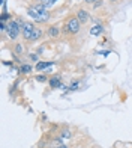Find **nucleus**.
<instances>
[{"mask_svg": "<svg viewBox=\"0 0 132 148\" xmlns=\"http://www.w3.org/2000/svg\"><path fill=\"white\" fill-rule=\"evenodd\" d=\"M20 29H21V26H20L18 21H9L6 24V32H8L11 39H15L20 35Z\"/></svg>", "mask_w": 132, "mask_h": 148, "instance_id": "obj_2", "label": "nucleus"}, {"mask_svg": "<svg viewBox=\"0 0 132 148\" xmlns=\"http://www.w3.org/2000/svg\"><path fill=\"white\" fill-rule=\"evenodd\" d=\"M36 80L38 82H45V80H47V76H38Z\"/></svg>", "mask_w": 132, "mask_h": 148, "instance_id": "obj_15", "label": "nucleus"}, {"mask_svg": "<svg viewBox=\"0 0 132 148\" xmlns=\"http://www.w3.org/2000/svg\"><path fill=\"white\" fill-rule=\"evenodd\" d=\"M0 29H2V30H6V24H5L3 21H0Z\"/></svg>", "mask_w": 132, "mask_h": 148, "instance_id": "obj_16", "label": "nucleus"}, {"mask_svg": "<svg viewBox=\"0 0 132 148\" xmlns=\"http://www.w3.org/2000/svg\"><path fill=\"white\" fill-rule=\"evenodd\" d=\"M62 138H71V132H69V130H65V132L62 133Z\"/></svg>", "mask_w": 132, "mask_h": 148, "instance_id": "obj_14", "label": "nucleus"}, {"mask_svg": "<svg viewBox=\"0 0 132 148\" xmlns=\"http://www.w3.org/2000/svg\"><path fill=\"white\" fill-rule=\"evenodd\" d=\"M77 86H78V82H75V83H72V86H71V89H75Z\"/></svg>", "mask_w": 132, "mask_h": 148, "instance_id": "obj_17", "label": "nucleus"}, {"mask_svg": "<svg viewBox=\"0 0 132 148\" xmlns=\"http://www.w3.org/2000/svg\"><path fill=\"white\" fill-rule=\"evenodd\" d=\"M50 65H53V62H39V64L36 65V70H38V71H41V70L47 68V66H50Z\"/></svg>", "mask_w": 132, "mask_h": 148, "instance_id": "obj_10", "label": "nucleus"}, {"mask_svg": "<svg viewBox=\"0 0 132 148\" xmlns=\"http://www.w3.org/2000/svg\"><path fill=\"white\" fill-rule=\"evenodd\" d=\"M50 86H51V88H59V86H62V83H60V77H59V76L51 77V79H50Z\"/></svg>", "mask_w": 132, "mask_h": 148, "instance_id": "obj_6", "label": "nucleus"}, {"mask_svg": "<svg viewBox=\"0 0 132 148\" xmlns=\"http://www.w3.org/2000/svg\"><path fill=\"white\" fill-rule=\"evenodd\" d=\"M110 2H116V0H110Z\"/></svg>", "mask_w": 132, "mask_h": 148, "instance_id": "obj_22", "label": "nucleus"}, {"mask_svg": "<svg viewBox=\"0 0 132 148\" xmlns=\"http://www.w3.org/2000/svg\"><path fill=\"white\" fill-rule=\"evenodd\" d=\"M41 35H42V32L39 30L38 27H35V30H33V33H32V38H30V41H36V39H39V38H41Z\"/></svg>", "mask_w": 132, "mask_h": 148, "instance_id": "obj_9", "label": "nucleus"}, {"mask_svg": "<svg viewBox=\"0 0 132 148\" xmlns=\"http://www.w3.org/2000/svg\"><path fill=\"white\" fill-rule=\"evenodd\" d=\"M30 58H32V60H36V59H38V56H36V55H32Z\"/></svg>", "mask_w": 132, "mask_h": 148, "instance_id": "obj_19", "label": "nucleus"}, {"mask_svg": "<svg viewBox=\"0 0 132 148\" xmlns=\"http://www.w3.org/2000/svg\"><path fill=\"white\" fill-rule=\"evenodd\" d=\"M77 18L80 20V23H86L89 20V14H87V11H84V9H80L77 12Z\"/></svg>", "mask_w": 132, "mask_h": 148, "instance_id": "obj_5", "label": "nucleus"}, {"mask_svg": "<svg viewBox=\"0 0 132 148\" xmlns=\"http://www.w3.org/2000/svg\"><path fill=\"white\" fill-rule=\"evenodd\" d=\"M56 148H68L66 145H59V147H56Z\"/></svg>", "mask_w": 132, "mask_h": 148, "instance_id": "obj_21", "label": "nucleus"}, {"mask_svg": "<svg viewBox=\"0 0 132 148\" xmlns=\"http://www.w3.org/2000/svg\"><path fill=\"white\" fill-rule=\"evenodd\" d=\"M57 2V0H41V3L45 6V8H50V6H53Z\"/></svg>", "mask_w": 132, "mask_h": 148, "instance_id": "obj_11", "label": "nucleus"}, {"mask_svg": "<svg viewBox=\"0 0 132 148\" xmlns=\"http://www.w3.org/2000/svg\"><path fill=\"white\" fill-rule=\"evenodd\" d=\"M102 30H104V27H102V26L101 24H96V26H93V27H92L90 29V33H92V35H101V33H102Z\"/></svg>", "mask_w": 132, "mask_h": 148, "instance_id": "obj_8", "label": "nucleus"}, {"mask_svg": "<svg viewBox=\"0 0 132 148\" xmlns=\"http://www.w3.org/2000/svg\"><path fill=\"white\" fill-rule=\"evenodd\" d=\"M48 36L50 38H57L59 36V26H51L48 29Z\"/></svg>", "mask_w": 132, "mask_h": 148, "instance_id": "obj_7", "label": "nucleus"}, {"mask_svg": "<svg viewBox=\"0 0 132 148\" xmlns=\"http://www.w3.org/2000/svg\"><path fill=\"white\" fill-rule=\"evenodd\" d=\"M29 15H30L32 18H35L36 21H41V23L47 21V20L50 18L48 11H47V8H45L42 3H39V5H36V6H33V8H30V9H29Z\"/></svg>", "mask_w": 132, "mask_h": 148, "instance_id": "obj_1", "label": "nucleus"}, {"mask_svg": "<svg viewBox=\"0 0 132 148\" xmlns=\"http://www.w3.org/2000/svg\"><path fill=\"white\" fill-rule=\"evenodd\" d=\"M18 23H20V26H21L23 36H24L26 39H30L33 30H35V26H33L32 23H24V21H21V20H18Z\"/></svg>", "mask_w": 132, "mask_h": 148, "instance_id": "obj_4", "label": "nucleus"}, {"mask_svg": "<svg viewBox=\"0 0 132 148\" xmlns=\"http://www.w3.org/2000/svg\"><path fill=\"white\" fill-rule=\"evenodd\" d=\"M23 51H24L23 45H21V44H17V45H15V53H17V55H21Z\"/></svg>", "mask_w": 132, "mask_h": 148, "instance_id": "obj_12", "label": "nucleus"}, {"mask_svg": "<svg viewBox=\"0 0 132 148\" xmlns=\"http://www.w3.org/2000/svg\"><path fill=\"white\" fill-rule=\"evenodd\" d=\"M21 71H23V73H30V71H32V66H30V65H23V66H21Z\"/></svg>", "mask_w": 132, "mask_h": 148, "instance_id": "obj_13", "label": "nucleus"}, {"mask_svg": "<svg viewBox=\"0 0 132 148\" xmlns=\"http://www.w3.org/2000/svg\"><path fill=\"white\" fill-rule=\"evenodd\" d=\"M81 23H80V20L78 18H75V17H71L68 21H66V27H65V30L68 32V33H77L78 30H80V26Z\"/></svg>", "mask_w": 132, "mask_h": 148, "instance_id": "obj_3", "label": "nucleus"}, {"mask_svg": "<svg viewBox=\"0 0 132 148\" xmlns=\"http://www.w3.org/2000/svg\"><path fill=\"white\" fill-rule=\"evenodd\" d=\"M6 18H9V15H8V14H3V15H2V21H3V20H6Z\"/></svg>", "mask_w": 132, "mask_h": 148, "instance_id": "obj_18", "label": "nucleus"}, {"mask_svg": "<svg viewBox=\"0 0 132 148\" xmlns=\"http://www.w3.org/2000/svg\"><path fill=\"white\" fill-rule=\"evenodd\" d=\"M86 3H93V2H96V0H84Z\"/></svg>", "mask_w": 132, "mask_h": 148, "instance_id": "obj_20", "label": "nucleus"}]
</instances>
